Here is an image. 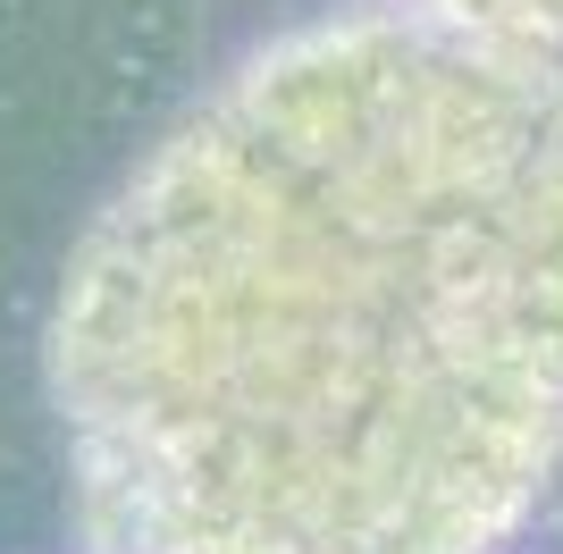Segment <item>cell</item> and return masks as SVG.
<instances>
[{"instance_id": "6da1fadb", "label": "cell", "mask_w": 563, "mask_h": 554, "mask_svg": "<svg viewBox=\"0 0 563 554\" xmlns=\"http://www.w3.org/2000/svg\"><path fill=\"white\" fill-rule=\"evenodd\" d=\"M43 353L93 554H514L563 479V59L438 0L269 34Z\"/></svg>"}, {"instance_id": "7a4b0ae2", "label": "cell", "mask_w": 563, "mask_h": 554, "mask_svg": "<svg viewBox=\"0 0 563 554\" xmlns=\"http://www.w3.org/2000/svg\"><path fill=\"white\" fill-rule=\"evenodd\" d=\"M438 9L479 18V25H496V34H521V43H539V51L563 59V0H438Z\"/></svg>"}]
</instances>
